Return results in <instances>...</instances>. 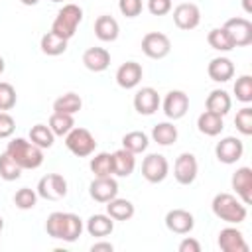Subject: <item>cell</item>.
Returning <instances> with one entry per match:
<instances>
[{
    "mask_svg": "<svg viewBox=\"0 0 252 252\" xmlns=\"http://www.w3.org/2000/svg\"><path fill=\"white\" fill-rule=\"evenodd\" d=\"M83 228H85V224H83L81 217L75 213L55 211L45 220V232L51 238H57L63 242H75L83 234Z\"/></svg>",
    "mask_w": 252,
    "mask_h": 252,
    "instance_id": "obj_1",
    "label": "cell"
},
{
    "mask_svg": "<svg viewBox=\"0 0 252 252\" xmlns=\"http://www.w3.org/2000/svg\"><path fill=\"white\" fill-rule=\"evenodd\" d=\"M211 209L217 219H220L228 224H240L246 220V215H248L246 205L232 193H217L213 197Z\"/></svg>",
    "mask_w": 252,
    "mask_h": 252,
    "instance_id": "obj_2",
    "label": "cell"
},
{
    "mask_svg": "<svg viewBox=\"0 0 252 252\" xmlns=\"http://www.w3.org/2000/svg\"><path fill=\"white\" fill-rule=\"evenodd\" d=\"M6 152L22 169H37L43 163V150L26 138H14L8 142Z\"/></svg>",
    "mask_w": 252,
    "mask_h": 252,
    "instance_id": "obj_3",
    "label": "cell"
},
{
    "mask_svg": "<svg viewBox=\"0 0 252 252\" xmlns=\"http://www.w3.org/2000/svg\"><path fill=\"white\" fill-rule=\"evenodd\" d=\"M81 22H83V8L77 4H63V8L57 12L51 24V32L69 41L75 35Z\"/></svg>",
    "mask_w": 252,
    "mask_h": 252,
    "instance_id": "obj_4",
    "label": "cell"
},
{
    "mask_svg": "<svg viewBox=\"0 0 252 252\" xmlns=\"http://www.w3.org/2000/svg\"><path fill=\"white\" fill-rule=\"evenodd\" d=\"M65 146L67 150L77 156V158H87L91 154H94L96 150V140L94 136L87 130V128H73L71 132L65 134Z\"/></svg>",
    "mask_w": 252,
    "mask_h": 252,
    "instance_id": "obj_5",
    "label": "cell"
},
{
    "mask_svg": "<svg viewBox=\"0 0 252 252\" xmlns=\"http://www.w3.org/2000/svg\"><path fill=\"white\" fill-rule=\"evenodd\" d=\"M35 191L45 201H59L67 195V179L59 173H47L37 181Z\"/></svg>",
    "mask_w": 252,
    "mask_h": 252,
    "instance_id": "obj_6",
    "label": "cell"
},
{
    "mask_svg": "<svg viewBox=\"0 0 252 252\" xmlns=\"http://www.w3.org/2000/svg\"><path fill=\"white\" fill-rule=\"evenodd\" d=\"M169 173V161L161 154H148L142 161V177L148 183H161Z\"/></svg>",
    "mask_w": 252,
    "mask_h": 252,
    "instance_id": "obj_7",
    "label": "cell"
},
{
    "mask_svg": "<svg viewBox=\"0 0 252 252\" xmlns=\"http://www.w3.org/2000/svg\"><path fill=\"white\" fill-rule=\"evenodd\" d=\"M142 51L150 59H163L171 51V41L161 32H148L142 37Z\"/></svg>",
    "mask_w": 252,
    "mask_h": 252,
    "instance_id": "obj_8",
    "label": "cell"
},
{
    "mask_svg": "<svg viewBox=\"0 0 252 252\" xmlns=\"http://www.w3.org/2000/svg\"><path fill=\"white\" fill-rule=\"evenodd\" d=\"M199 173V163L197 158L191 152H183L177 156L175 163H173V177L179 185H191L197 179Z\"/></svg>",
    "mask_w": 252,
    "mask_h": 252,
    "instance_id": "obj_9",
    "label": "cell"
},
{
    "mask_svg": "<svg viewBox=\"0 0 252 252\" xmlns=\"http://www.w3.org/2000/svg\"><path fill=\"white\" fill-rule=\"evenodd\" d=\"M161 106H163V114H165L169 120H179V118H183V116L187 114V110H189V96H187L185 91L173 89V91H169V93L165 94Z\"/></svg>",
    "mask_w": 252,
    "mask_h": 252,
    "instance_id": "obj_10",
    "label": "cell"
},
{
    "mask_svg": "<svg viewBox=\"0 0 252 252\" xmlns=\"http://www.w3.org/2000/svg\"><path fill=\"white\" fill-rule=\"evenodd\" d=\"M244 154V144L240 138H234V136H224L220 142H217L215 146V156L220 163H236Z\"/></svg>",
    "mask_w": 252,
    "mask_h": 252,
    "instance_id": "obj_11",
    "label": "cell"
},
{
    "mask_svg": "<svg viewBox=\"0 0 252 252\" xmlns=\"http://www.w3.org/2000/svg\"><path fill=\"white\" fill-rule=\"evenodd\" d=\"M173 22L179 30H195L201 24V10L193 2H181L173 8Z\"/></svg>",
    "mask_w": 252,
    "mask_h": 252,
    "instance_id": "obj_12",
    "label": "cell"
},
{
    "mask_svg": "<svg viewBox=\"0 0 252 252\" xmlns=\"http://www.w3.org/2000/svg\"><path fill=\"white\" fill-rule=\"evenodd\" d=\"M226 32L230 33L234 47H246L252 43V22L246 18H230L224 22Z\"/></svg>",
    "mask_w": 252,
    "mask_h": 252,
    "instance_id": "obj_13",
    "label": "cell"
},
{
    "mask_svg": "<svg viewBox=\"0 0 252 252\" xmlns=\"http://www.w3.org/2000/svg\"><path fill=\"white\" fill-rule=\"evenodd\" d=\"M89 195L96 203H108L110 199L118 197V181L110 177H94L89 185Z\"/></svg>",
    "mask_w": 252,
    "mask_h": 252,
    "instance_id": "obj_14",
    "label": "cell"
},
{
    "mask_svg": "<svg viewBox=\"0 0 252 252\" xmlns=\"http://www.w3.org/2000/svg\"><path fill=\"white\" fill-rule=\"evenodd\" d=\"M165 226L173 234H189L195 226V219L185 209H171L165 215Z\"/></svg>",
    "mask_w": 252,
    "mask_h": 252,
    "instance_id": "obj_15",
    "label": "cell"
},
{
    "mask_svg": "<svg viewBox=\"0 0 252 252\" xmlns=\"http://www.w3.org/2000/svg\"><path fill=\"white\" fill-rule=\"evenodd\" d=\"M159 104H161V100L154 87H142L134 94V108L142 116H152L159 108Z\"/></svg>",
    "mask_w": 252,
    "mask_h": 252,
    "instance_id": "obj_16",
    "label": "cell"
},
{
    "mask_svg": "<svg viewBox=\"0 0 252 252\" xmlns=\"http://www.w3.org/2000/svg\"><path fill=\"white\" fill-rule=\"evenodd\" d=\"M219 248L222 252H248V244L244 240V234L236 226H226L219 232Z\"/></svg>",
    "mask_w": 252,
    "mask_h": 252,
    "instance_id": "obj_17",
    "label": "cell"
},
{
    "mask_svg": "<svg viewBox=\"0 0 252 252\" xmlns=\"http://www.w3.org/2000/svg\"><path fill=\"white\" fill-rule=\"evenodd\" d=\"M232 189L236 191V197L244 203V205H250L252 203V169L250 167H238L234 173H232Z\"/></svg>",
    "mask_w": 252,
    "mask_h": 252,
    "instance_id": "obj_18",
    "label": "cell"
},
{
    "mask_svg": "<svg viewBox=\"0 0 252 252\" xmlns=\"http://www.w3.org/2000/svg\"><path fill=\"white\" fill-rule=\"evenodd\" d=\"M142 75H144V69H142L140 63H136V61H126V63H122V65L118 67V71H116V83H118V87H122V89L128 91V89H134V87L140 85Z\"/></svg>",
    "mask_w": 252,
    "mask_h": 252,
    "instance_id": "obj_19",
    "label": "cell"
},
{
    "mask_svg": "<svg viewBox=\"0 0 252 252\" xmlns=\"http://www.w3.org/2000/svg\"><path fill=\"white\" fill-rule=\"evenodd\" d=\"M83 65L93 73H102L110 65V53L104 47H89L83 53Z\"/></svg>",
    "mask_w": 252,
    "mask_h": 252,
    "instance_id": "obj_20",
    "label": "cell"
},
{
    "mask_svg": "<svg viewBox=\"0 0 252 252\" xmlns=\"http://www.w3.org/2000/svg\"><path fill=\"white\" fill-rule=\"evenodd\" d=\"M207 73L215 83H226L234 77V63L228 57H215L207 65Z\"/></svg>",
    "mask_w": 252,
    "mask_h": 252,
    "instance_id": "obj_21",
    "label": "cell"
},
{
    "mask_svg": "<svg viewBox=\"0 0 252 252\" xmlns=\"http://www.w3.org/2000/svg\"><path fill=\"white\" fill-rule=\"evenodd\" d=\"M118 33H120V26L112 16L102 14L94 20V35L100 41H114L118 37Z\"/></svg>",
    "mask_w": 252,
    "mask_h": 252,
    "instance_id": "obj_22",
    "label": "cell"
},
{
    "mask_svg": "<svg viewBox=\"0 0 252 252\" xmlns=\"http://www.w3.org/2000/svg\"><path fill=\"white\" fill-rule=\"evenodd\" d=\"M205 106H207L209 112H215V114H219V116H224V114H228V110L232 108V98H230V94H228L226 91L215 89V91L209 93V96H207V100H205Z\"/></svg>",
    "mask_w": 252,
    "mask_h": 252,
    "instance_id": "obj_23",
    "label": "cell"
},
{
    "mask_svg": "<svg viewBox=\"0 0 252 252\" xmlns=\"http://www.w3.org/2000/svg\"><path fill=\"white\" fill-rule=\"evenodd\" d=\"M197 128H199V132H201V134L215 138V136H219V134L222 132L224 122H222V116H219V114H215V112L205 110V112H201V114H199V118H197Z\"/></svg>",
    "mask_w": 252,
    "mask_h": 252,
    "instance_id": "obj_24",
    "label": "cell"
},
{
    "mask_svg": "<svg viewBox=\"0 0 252 252\" xmlns=\"http://www.w3.org/2000/svg\"><path fill=\"white\" fill-rule=\"evenodd\" d=\"M85 228H87V232L91 236L104 238V236L112 234V230H114V219H110L108 215H91Z\"/></svg>",
    "mask_w": 252,
    "mask_h": 252,
    "instance_id": "obj_25",
    "label": "cell"
},
{
    "mask_svg": "<svg viewBox=\"0 0 252 252\" xmlns=\"http://www.w3.org/2000/svg\"><path fill=\"white\" fill-rule=\"evenodd\" d=\"M114 158V175L118 177H128L136 169V154L128 152L126 148H120L112 154Z\"/></svg>",
    "mask_w": 252,
    "mask_h": 252,
    "instance_id": "obj_26",
    "label": "cell"
},
{
    "mask_svg": "<svg viewBox=\"0 0 252 252\" xmlns=\"http://www.w3.org/2000/svg\"><path fill=\"white\" fill-rule=\"evenodd\" d=\"M136 209L132 205V201L128 199H120V197H114L106 203V215L114 220H130L134 217Z\"/></svg>",
    "mask_w": 252,
    "mask_h": 252,
    "instance_id": "obj_27",
    "label": "cell"
},
{
    "mask_svg": "<svg viewBox=\"0 0 252 252\" xmlns=\"http://www.w3.org/2000/svg\"><path fill=\"white\" fill-rule=\"evenodd\" d=\"M207 41H209V45H211L215 51L226 53V51H232V49H234V41H232V37H230V33L226 32L224 26L213 28V30L207 33Z\"/></svg>",
    "mask_w": 252,
    "mask_h": 252,
    "instance_id": "obj_28",
    "label": "cell"
},
{
    "mask_svg": "<svg viewBox=\"0 0 252 252\" xmlns=\"http://www.w3.org/2000/svg\"><path fill=\"white\" fill-rule=\"evenodd\" d=\"M89 167L94 173V177H110L114 175V158L108 152H100L94 158H91Z\"/></svg>",
    "mask_w": 252,
    "mask_h": 252,
    "instance_id": "obj_29",
    "label": "cell"
},
{
    "mask_svg": "<svg viewBox=\"0 0 252 252\" xmlns=\"http://www.w3.org/2000/svg\"><path fill=\"white\" fill-rule=\"evenodd\" d=\"M39 47H41V51H43L45 55H49V57H57V55H61V53L67 51V39L55 35V33L49 30L47 33L41 35V39H39Z\"/></svg>",
    "mask_w": 252,
    "mask_h": 252,
    "instance_id": "obj_30",
    "label": "cell"
},
{
    "mask_svg": "<svg viewBox=\"0 0 252 252\" xmlns=\"http://www.w3.org/2000/svg\"><path fill=\"white\" fill-rule=\"evenodd\" d=\"M177 126H173L171 122H159L152 128V140L159 146H171L177 142Z\"/></svg>",
    "mask_w": 252,
    "mask_h": 252,
    "instance_id": "obj_31",
    "label": "cell"
},
{
    "mask_svg": "<svg viewBox=\"0 0 252 252\" xmlns=\"http://www.w3.org/2000/svg\"><path fill=\"white\" fill-rule=\"evenodd\" d=\"M83 106V100L77 93H65L59 98L53 100V112H63V114H77Z\"/></svg>",
    "mask_w": 252,
    "mask_h": 252,
    "instance_id": "obj_32",
    "label": "cell"
},
{
    "mask_svg": "<svg viewBox=\"0 0 252 252\" xmlns=\"http://www.w3.org/2000/svg\"><path fill=\"white\" fill-rule=\"evenodd\" d=\"M148 144H150V138L142 130H132V132H128V134L122 136V148H126L132 154L146 152L148 150Z\"/></svg>",
    "mask_w": 252,
    "mask_h": 252,
    "instance_id": "obj_33",
    "label": "cell"
},
{
    "mask_svg": "<svg viewBox=\"0 0 252 252\" xmlns=\"http://www.w3.org/2000/svg\"><path fill=\"white\" fill-rule=\"evenodd\" d=\"M30 142H33V144H35L37 148H41V150H47V148L53 146L55 134L51 132V128H49L47 124H35V126H32V130H30Z\"/></svg>",
    "mask_w": 252,
    "mask_h": 252,
    "instance_id": "obj_34",
    "label": "cell"
},
{
    "mask_svg": "<svg viewBox=\"0 0 252 252\" xmlns=\"http://www.w3.org/2000/svg\"><path fill=\"white\" fill-rule=\"evenodd\" d=\"M47 126L51 128V132L55 136H65L67 132H71L75 128V118L73 114H63V112H53L49 116Z\"/></svg>",
    "mask_w": 252,
    "mask_h": 252,
    "instance_id": "obj_35",
    "label": "cell"
},
{
    "mask_svg": "<svg viewBox=\"0 0 252 252\" xmlns=\"http://www.w3.org/2000/svg\"><path fill=\"white\" fill-rule=\"evenodd\" d=\"M0 177L4 181H16L22 177V167L10 158L8 152L0 154Z\"/></svg>",
    "mask_w": 252,
    "mask_h": 252,
    "instance_id": "obj_36",
    "label": "cell"
},
{
    "mask_svg": "<svg viewBox=\"0 0 252 252\" xmlns=\"http://www.w3.org/2000/svg\"><path fill=\"white\" fill-rule=\"evenodd\" d=\"M35 203H37V191L30 189V187H22V189H18L16 195H14V205H16L18 209H22V211L33 209Z\"/></svg>",
    "mask_w": 252,
    "mask_h": 252,
    "instance_id": "obj_37",
    "label": "cell"
},
{
    "mask_svg": "<svg viewBox=\"0 0 252 252\" xmlns=\"http://www.w3.org/2000/svg\"><path fill=\"white\" fill-rule=\"evenodd\" d=\"M234 94H236V100H240L244 104L252 102V77L250 75H242V77L236 79Z\"/></svg>",
    "mask_w": 252,
    "mask_h": 252,
    "instance_id": "obj_38",
    "label": "cell"
},
{
    "mask_svg": "<svg viewBox=\"0 0 252 252\" xmlns=\"http://www.w3.org/2000/svg\"><path fill=\"white\" fill-rule=\"evenodd\" d=\"M234 126L242 136H250L252 134V108L250 106H242L236 116H234Z\"/></svg>",
    "mask_w": 252,
    "mask_h": 252,
    "instance_id": "obj_39",
    "label": "cell"
},
{
    "mask_svg": "<svg viewBox=\"0 0 252 252\" xmlns=\"http://www.w3.org/2000/svg\"><path fill=\"white\" fill-rule=\"evenodd\" d=\"M16 100H18V96H16V89L10 85V83H6V81H0V110H10V108H14L16 106Z\"/></svg>",
    "mask_w": 252,
    "mask_h": 252,
    "instance_id": "obj_40",
    "label": "cell"
},
{
    "mask_svg": "<svg viewBox=\"0 0 252 252\" xmlns=\"http://www.w3.org/2000/svg\"><path fill=\"white\" fill-rule=\"evenodd\" d=\"M142 0H118V10L126 18H136L142 14Z\"/></svg>",
    "mask_w": 252,
    "mask_h": 252,
    "instance_id": "obj_41",
    "label": "cell"
},
{
    "mask_svg": "<svg viewBox=\"0 0 252 252\" xmlns=\"http://www.w3.org/2000/svg\"><path fill=\"white\" fill-rule=\"evenodd\" d=\"M173 8L171 0H148V12L152 16H165Z\"/></svg>",
    "mask_w": 252,
    "mask_h": 252,
    "instance_id": "obj_42",
    "label": "cell"
},
{
    "mask_svg": "<svg viewBox=\"0 0 252 252\" xmlns=\"http://www.w3.org/2000/svg\"><path fill=\"white\" fill-rule=\"evenodd\" d=\"M14 130H16V120L8 112L0 110V138L2 140L4 138H10L14 134Z\"/></svg>",
    "mask_w": 252,
    "mask_h": 252,
    "instance_id": "obj_43",
    "label": "cell"
},
{
    "mask_svg": "<svg viewBox=\"0 0 252 252\" xmlns=\"http://www.w3.org/2000/svg\"><path fill=\"white\" fill-rule=\"evenodd\" d=\"M177 250H179V252H201V244H199V240H195V238H191V236H185V238L179 242Z\"/></svg>",
    "mask_w": 252,
    "mask_h": 252,
    "instance_id": "obj_44",
    "label": "cell"
},
{
    "mask_svg": "<svg viewBox=\"0 0 252 252\" xmlns=\"http://www.w3.org/2000/svg\"><path fill=\"white\" fill-rule=\"evenodd\" d=\"M112 250H114V246L110 242H94L91 246V252H112Z\"/></svg>",
    "mask_w": 252,
    "mask_h": 252,
    "instance_id": "obj_45",
    "label": "cell"
},
{
    "mask_svg": "<svg viewBox=\"0 0 252 252\" xmlns=\"http://www.w3.org/2000/svg\"><path fill=\"white\" fill-rule=\"evenodd\" d=\"M242 8H244L246 14H250V12H252V4H250V0H242Z\"/></svg>",
    "mask_w": 252,
    "mask_h": 252,
    "instance_id": "obj_46",
    "label": "cell"
},
{
    "mask_svg": "<svg viewBox=\"0 0 252 252\" xmlns=\"http://www.w3.org/2000/svg\"><path fill=\"white\" fill-rule=\"evenodd\" d=\"M20 2H22L24 6H35V4L39 2V0H20Z\"/></svg>",
    "mask_w": 252,
    "mask_h": 252,
    "instance_id": "obj_47",
    "label": "cell"
},
{
    "mask_svg": "<svg viewBox=\"0 0 252 252\" xmlns=\"http://www.w3.org/2000/svg\"><path fill=\"white\" fill-rule=\"evenodd\" d=\"M4 69H6V63H4V57L0 55V75L4 73Z\"/></svg>",
    "mask_w": 252,
    "mask_h": 252,
    "instance_id": "obj_48",
    "label": "cell"
},
{
    "mask_svg": "<svg viewBox=\"0 0 252 252\" xmlns=\"http://www.w3.org/2000/svg\"><path fill=\"white\" fill-rule=\"evenodd\" d=\"M2 230H4V219L0 217V232H2Z\"/></svg>",
    "mask_w": 252,
    "mask_h": 252,
    "instance_id": "obj_49",
    "label": "cell"
},
{
    "mask_svg": "<svg viewBox=\"0 0 252 252\" xmlns=\"http://www.w3.org/2000/svg\"><path fill=\"white\" fill-rule=\"evenodd\" d=\"M51 2H63V0H51Z\"/></svg>",
    "mask_w": 252,
    "mask_h": 252,
    "instance_id": "obj_50",
    "label": "cell"
}]
</instances>
